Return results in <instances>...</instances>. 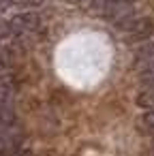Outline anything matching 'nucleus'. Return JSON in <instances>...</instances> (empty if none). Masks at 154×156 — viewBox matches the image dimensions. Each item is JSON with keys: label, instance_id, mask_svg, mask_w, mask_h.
I'll list each match as a JSON object with an SVG mask.
<instances>
[{"label": "nucleus", "instance_id": "f257e3e1", "mask_svg": "<svg viewBox=\"0 0 154 156\" xmlns=\"http://www.w3.org/2000/svg\"><path fill=\"white\" fill-rule=\"evenodd\" d=\"M118 30L124 32V39L128 43H145L154 37V20L150 17H131L118 26Z\"/></svg>", "mask_w": 154, "mask_h": 156}, {"label": "nucleus", "instance_id": "f03ea898", "mask_svg": "<svg viewBox=\"0 0 154 156\" xmlns=\"http://www.w3.org/2000/svg\"><path fill=\"white\" fill-rule=\"evenodd\" d=\"M101 13L107 22L120 26L122 22L135 17V2L133 0H103Z\"/></svg>", "mask_w": 154, "mask_h": 156}, {"label": "nucleus", "instance_id": "7ed1b4c3", "mask_svg": "<svg viewBox=\"0 0 154 156\" xmlns=\"http://www.w3.org/2000/svg\"><path fill=\"white\" fill-rule=\"evenodd\" d=\"M9 28V34H15V37H28L32 32H37L41 28V17L32 11H24V13H17L9 20L7 24Z\"/></svg>", "mask_w": 154, "mask_h": 156}, {"label": "nucleus", "instance_id": "20e7f679", "mask_svg": "<svg viewBox=\"0 0 154 156\" xmlns=\"http://www.w3.org/2000/svg\"><path fill=\"white\" fill-rule=\"evenodd\" d=\"M22 154V133L13 128L0 130V156H20Z\"/></svg>", "mask_w": 154, "mask_h": 156}, {"label": "nucleus", "instance_id": "39448f33", "mask_svg": "<svg viewBox=\"0 0 154 156\" xmlns=\"http://www.w3.org/2000/svg\"><path fill=\"white\" fill-rule=\"evenodd\" d=\"M150 62H154V41H145L135 49V66L137 69L143 64H150Z\"/></svg>", "mask_w": 154, "mask_h": 156}, {"label": "nucleus", "instance_id": "423d86ee", "mask_svg": "<svg viewBox=\"0 0 154 156\" xmlns=\"http://www.w3.org/2000/svg\"><path fill=\"white\" fill-rule=\"evenodd\" d=\"M137 71H139V83L143 86V90H154V62L143 64Z\"/></svg>", "mask_w": 154, "mask_h": 156}, {"label": "nucleus", "instance_id": "0eeeda50", "mask_svg": "<svg viewBox=\"0 0 154 156\" xmlns=\"http://www.w3.org/2000/svg\"><path fill=\"white\" fill-rule=\"evenodd\" d=\"M137 128L143 135H154V109H148L139 120H137Z\"/></svg>", "mask_w": 154, "mask_h": 156}, {"label": "nucleus", "instance_id": "6e6552de", "mask_svg": "<svg viewBox=\"0 0 154 156\" xmlns=\"http://www.w3.org/2000/svg\"><path fill=\"white\" fill-rule=\"evenodd\" d=\"M137 105L141 109H154V90H141L137 94Z\"/></svg>", "mask_w": 154, "mask_h": 156}, {"label": "nucleus", "instance_id": "1a4fd4ad", "mask_svg": "<svg viewBox=\"0 0 154 156\" xmlns=\"http://www.w3.org/2000/svg\"><path fill=\"white\" fill-rule=\"evenodd\" d=\"M45 0H9V5H15V7H24V9H34V7H41Z\"/></svg>", "mask_w": 154, "mask_h": 156}, {"label": "nucleus", "instance_id": "9d476101", "mask_svg": "<svg viewBox=\"0 0 154 156\" xmlns=\"http://www.w3.org/2000/svg\"><path fill=\"white\" fill-rule=\"evenodd\" d=\"M20 156H30V154H26V152H22V154H20Z\"/></svg>", "mask_w": 154, "mask_h": 156}]
</instances>
